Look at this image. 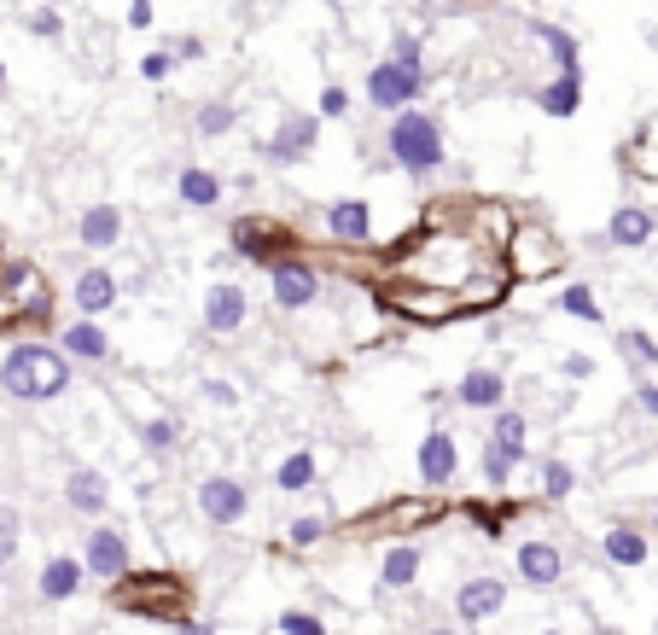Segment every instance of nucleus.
Segmentation results:
<instances>
[{
	"mask_svg": "<svg viewBox=\"0 0 658 635\" xmlns=\"http://www.w3.org/2000/svg\"><path fill=\"white\" fill-rule=\"evenodd\" d=\"M0 391L19 403H59L71 391V356L53 344H12L0 362Z\"/></svg>",
	"mask_w": 658,
	"mask_h": 635,
	"instance_id": "nucleus-1",
	"label": "nucleus"
},
{
	"mask_svg": "<svg viewBox=\"0 0 658 635\" xmlns=\"http://www.w3.org/2000/svg\"><path fill=\"white\" fill-rule=\"evenodd\" d=\"M385 152H391V163L409 181H431V175H443L449 170V146H443V123H437L431 111H397L391 117V129H385Z\"/></svg>",
	"mask_w": 658,
	"mask_h": 635,
	"instance_id": "nucleus-2",
	"label": "nucleus"
},
{
	"mask_svg": "<svg viewBox=\"0 0 658 635\" xmlns=\"http://www.w3.org/2000/svg\"><path fill=\"white\" fill-rule=\"evenodd\" d=\"M117 607L123 612H141V618H158V624H181L193 607V589L181 583L175 572H146L141 583H117Z\"/></svg>",
	"mask_w": 658,
	"mask_h": 635,
	"instance_id": "nucleus-3",
	"label": "nucleus"
},
{
	"mask_svg": "<svg viewBox=\"0 0 658 635\" xmlns=\"http://www.w3.org/2000/svg\"><path fill=\"white\" fill-rule=\"evenodd\" d=\"M565 269V245L553 240V233L543 222H525L513 228V245H508V274L519 280V286H536V280L560 274Z\"/></svg>",
	"mask_w": 658,
	"mask_h": 635,
	"instance_id": "nucleus-4",
	"label": "nucleus"
},
{
	"mask_svg": "<svg viewBox=\"0 0 658 635\" xmlns=\"http://www.w3.org/2000/svg\"><path fill=\"white\" fill-rule=\"evenodd\" d=\"M472 245H478V240H426L409 262H402V269L419 274V286H449V292H461L466 274H472Z\"/></svg>",
	"mask_w": 658,
	"mask_h": 635,
	"instance_id": "nucleus-5",
	"label": "nucleus"
},
{
	"mask_svg": "<svg viewBox=\"0 0 658 635\" xmlns=\"http://www.w3.org/2000/svg\"><path fill=\"white\" fill-rule=\"evenodd\" d=\"M228 240H233V251H240L245 262H263V269H275L280 257H292L297 233L285 228L280 216H240V222L228 228Z\"/></svg>",
	"mask_w": 658,
	"mask_h": 635,
	"instance_id": "nucleus-6",
	"label": "nucleus"
},
{
	"mask_svg": "<svg viewBox=\"0 0 658 635\" xmlns=\"http://www.w3.org/2000/svg\"><path fill=\"white\" fill-rule=\"evenodd\" d=\"M385 309L402 315V321H419V327H449L454 315H466L461 292H449V286H385Z\"/></svg>",
	"mask_w": 658,
	"mask_h": 635,
	"instance_id": "nucleus-7",
	"label": "nucleus"
},
{
	"mask_svg": "<svg viewBox=\"0 0 658 635\" xmlns=\"http://www.w3.org/2000/svg\"><path fill=\"white\" fill-rule=\"evenodd\" d=\"M315 141H320V111H280L275 135H268L257 152H263V163H275V170H292V163H303L315 152Z\"/></svg>",
	"mask_w": 658,
	"mask_h": 635,
	"instance_id": "nucleus-8",
	"label": "nucleus"
},
{
	"mask_svg": "<svg viewBox=\"0 0 658 635\" xmlns=\"http://www.w3.org/2000/svg\"><path fill=\"white\" fill-rule=\"evenodd\" d=\"M419 94H426V71H409V64H397V59L367 64V106L374 111L397 117V111H409Z\"/></svg>",
	"mask_w": 658,
	"mask_h": 635,
	"instance_id": "nucleus-9",
	"label": "nucleus"
},
{
	"mask_svg": "<svg viewBox=\"0 0 658 635\" xmlns=\"http://www.w3.org/2000/svg\"><path fill=\"white\" fill-rule=\"evenodd\" d=\"M268 297H275V309H285V315L309 309L315 297H320V274H315V262H303V257H280L275 269H268Z\"/></svg>",
	"mask_w": 658,
	"mask_h": 635,
	"instance_id": "nucleus-10",
	"label": "nucleus"
},
{
	"mask_svg": "<svg viewBox=\"0 0 658 635\" xmlns=\"http://www.w3.org/2000/svg\"><path fill=\"white\" fill-rule=\"evenodd\" d=\"M245 508H251V496H245V484H240V478L216 473V478L198 484V513H205V525L233 530V525L245 520Z\"/></svg>",
	"mask_w": 658,
	"mask_h": 635,
	"instance_id": "nucleus-11",
	"label": "nucleus"
},
{
	"mask_svg": "<svg viewBox=\"0 0 658 635\" xmlns=\"http://www.w3.org/2000/svg\"><path fill=\"white\" fill-rule=\"evenodd\" d=\"M251 321V297L240 280H216V286L205 292V332H216V339H233Z\"/></svg>",
	"mask_w": 658,
	"mask_h": 635,
	"instance_id": "nucleus-12",
	"label": "nucleus"
},
{
	"mask_svg": "<svg viewBox=\"0 0 658 635\" xmlns=\"http://www.w3.org/2000/svg\"><path fill=\"white\" fill-rule=\"evenodd\" d=\"M82 565L106 583H123L129 577V537L117 525H94L88 530V548H82Z\"/></svg>",
	"mask_w": 658,
	"mask_h": 635,
	"instance_id": "nucleus-13",
	"label": "nucleus"
},
{
	"mask_svg": "<svg viewBox=\"0 0 658 635\" xmlns=\"http://www.w3.org/2000/svg\"><path fill=\"white\" fill-rule=\"evenodd\" d=\"M320 228L339 245H367L374 240V210H367V198H339V205L320 210Z\"/></svg>",
	"mask_w": 658,
	"mask_h": 635,
	"instance_id": "nucleus-14",
	"label": "nucleus"
},
{
	"mask_svg": "<svg viewBox=\"0 0 658 635\" xmlns=\"http://www.w3.org/2000/svg\"><path fill=\"white\" fill-rule=\"evenodd\" d=\"M454 466H461V449H454V438L443 426H431L426 438H419V484H426V490H443L454 478Z\"/></svg>",
	"mask_w": 658,
	"mask_h": 635,
	"instance_id": "nucleus-15",
	"label": "nucleus"
},
{
	"mask_svg": "<svg viewBox=\"0 0 658 635\" xmlns=\"http://www.w3.org/2000/svg\"><path fill=\"white\" fill-rule=\"evenodd\" d=\"M508 607V583L501 577H466L461 589H454V612L466 618V624H484V618H496Z\"/></svg>",
	"mask_w": 658,
	"mask_h": 635,
	"instance_id": "nucleus-16",
	"label": "nucleus"
},
{
	"mask_svg": "<svg viewBox=\"0 0 658 635\" xmlns=\"http://www.w3.org/2000/svg\"><path fill=\"white\" fill-rule=\"evenodd\" d=\"M519 577L531 583V589H553V583L565 577V554L553 542H543V537H531V542H519Z\"/></svg>",
	"mask_w": 658,
	"mask_h": 635,
	"instance_id": "nucleus-17",
	"label": "nucleus"
},
{
	"mask_svg": "<svg viewBox=\"0 0 658 635\" xmlns=\"http://www.w3.org/2000/svg\"><path fill=\"white\" fill-rule=\"evenodd\" d=\"M59 350L71 362H111V339H106V327H99V315H82V321H71L59 332Z\"/></svg>",
	"mask_w": 658,
	"mask_h": 635,
	"instance_id": "nucleus-18",
	"label": "nucleus"
},
{
	"mask_svg": "<svg viewBox=\"0 0 658 635\" xmlns=\"http://www.w3.org/2000/svg\"><path fill=\"white\" fill-rule=\"evenodd\" d=\"M454 403H461V408H489V414H496L501 403H508V379H501L496 367H466L461 386H454Z\"/></svg>",
	"mask_w": 658,
	"mask_h": 635,
	"instance_id": "nucleus-19",
	"label": "nucleus"
},
{
	"mask_svg": "<svg viewBox=\"0 0 658 635\" xmlns=\"http://www.w3.org/2000/svg\"><path fill=\"white\" fill-rule=\"evenodd\" d=\"M653 233H658V216H653V210H641V205H618V210H612V222H606V240H612L618 251L653 245Z\"/></svg>",
	"mask_w": 658,
	"mask_h": 635,
	"instance_id": "nucleus-20",
	"label": "nucleus"
},
{
	"mask_svg": "<svg viewBox=\"0 0 658 635\" xmlns=\"http://www.w3.org/2000/svg\"><path fill=\"white\" fill-rule=\"evenodd\" d=\"M531 99H536V111H543V117H560V123H565V117L583 111V76L553 71V82H543V88H536Z\"/></svg>",
	"mask_w": 658,
	"mask_h": 635,
	"instance_id": "nucleus-21",
	"label": "nucleus"
},
{
	"mask_svg": "<svg viewBox=\"0 0 658 635\" xmlns=\"http://www.w3.org/2000/svg\"><path fill=\"white\" fill-rule=\"evenodd\" d=\"M531 36L548 47L553 71H565V76H583V47H577V36H571V29L548 24V19H531Z\"/></svg>",
	"mask_w": 658,
	"mask_h": 635,
	"instance_id": "nucleus-22",
	"label": "nucleus"
},
{
	"mask_svg": "<svg viewBox=\"0 0 658 635\" xmlns=\"http://www.w3.org/2000/svg\"><path fill=\"white\" fill-rule=\"evenodd\" d=\"M76 240L88 251H111L117 240H123V210H117V205H88V210H82V222H76Z\"/></svg>",
	"mask_w": 658,
	"mask_h": 635,
	"instance_id": "nucleus-23",
	"label": "nucleus"
},
{
	"mask_svg": "<svg viewBox=\"0 0 658 635\" xmlns=\"http://www.w3.org/2000/svg\"><path fill=\"white\" fill-rule=\"evenodd\" d=\"M175 193H181V205H193V210H216L222 205V175L205 170V163H187V170L175 175Z\"/></svg>",
	"mask_w": 658,
	"mask_h": 635,
	"instance_id": "nucleus-24",
	"label": "nucleus"
},
{
	"mask_svg": "<svg viewBox=\"0 0 658 635\" xmlns=\"http://www.w3.org/2000/svg\"><path fill=\"white\" fill-rule=\"evenodd\" d=\"M64 501H71L76 513H88V520H94V513H106V501H111V484L99 478L94 466H76V473L64 478Z\"/></svg>",
	"mask_w": 658,
	"mask_h": 635,
	"instance_id": "nucleus-25",
	"label": "nucleus"
},
{
	"mask_svg": "<svg viewBox=\"0 0 658 635\" xmlns=\"http://www.w3.org/2000/svg\"><path fill=\"white\" fill-rule=\"evenodd\" d=\"M71 297H76L82 315H106L117 304V274L111 269H82L76 286H71Z\"/></svg>",
	"mask_w": 658,
	"mask_h": 635,
	"instance_id": "nucleus-26",
	"label": "nucleus"
},
{
	"mask_svg": "<svg viewBox=\"0 0 658 635\" xmlns=\"http://www.w3.org/2000/svg\"><path fill=\"white\" fill-rule=\"evenodd\" d=\"M82 577H88V565L71 560V554H59V560H47V565H41L36 589H41V600H71V595L82 589Z\"/></svg>",
	"mask_w": 658,
	"mask_h": 635,
	"instance_id": "nucleus-27",
	"label": "nucleus"
},
{
	"mask_svg": "<svg viewBox=\"0 0 658 635\" xmlns=\"http://www.w3.org/2000/svg\"><path fill=\"white\" fill-rule=\"evenodd\" d=\"M600 554L612 560V565H623V572H635V565H647L653 548H647V537H641L635 525H612V530L600 537Z\"/></svg>",
	"mask_w": 658,
	"mask_h": 635,
	"instance_id": "nucleus-28",
	"label": "nucleus"
},
{
	"mask_svg": "<svg viewBox=\"0 0 658 635\" xmlns=\"http://www.w3.org/2000/svg\"><path fill=\"white\" fill-rule=\"evenodd\" d=\"M489 443H501L513 461H525V449H531V420H525L519 408L501 403V408H496V420H489Z\"/></svg>",
	"mask_w": 658,
	"mask_h": 635,
	"instance_id": "nucleus-29",
	"label": "nucleus"
},
{
	"mask_svg": "<svg viewBox=\"0 0 658 635\" xmlns=\"http://www.w3.org/2000/svg\"><path fill=\"white\" fill-rule=\"evenodd\" d=\"M240 129V106H228V99H205V106L193 111V135L198 141H222Z\"/></svg>",
	"mask_w": 658,
	"mask_h": 635,
	"instance_id": "nucleus-30",
	"label": "nucleus"
},
{
	"mask_svg": "<svg viewBox=\"0 0 658 635\" xmlns=\"http://www.w3.org/2000/svg\"><path fill=\"white\" fill-rule=\"evenodd\" d=\"M472 222L484 228V245H496V251L513 245V228H519V222H513V210L501 205V198H484V205L472 210Z\"/></svg>",
	"mask_w": 658,
	"mask_h": 635,
	"instance_id": "nucleus-31",
	"label": "nucleus"
},
{
	"mask_svg": "<svg viewBox=\"0 0 658 635\" xmlns=\"http://www.w3.org/2000/svg\"><path fill=\"white\" fill-rule=\"evenodd\" d=\"M379 583H385V589H414V583H419V548L397 542L391 554H385V565H379Z\"/></svg>",
	"mask_w": 658,
	"mask_h": 635,
	"instance_id": "nucleus-32",
	"label": "nucleus"
},
{
	"mask_svg": "<svg viewBox=\"0 0 658 635\" xmlns=\"http://www.w3.org/2000/svg\"><path fill=\"white\" fill-rule=\"evenodd\" d=\"M618 356L630 367H641V374H653V367H658V339L647 327H623L618 332Z\"/></svg>",
	"mask_w": 658,
	"mask_h": 635,
	"instance_id": "nucleus-33",
	"label": "nucleus"
},
{
	"mask_svg": "<svg viewBox=\"0 0 658 635\" xmlns=\"http://www.w3.org/2000/svg\"><path fill=\"white\" fill-rule=\"evenodd\" d=\"M175 443H181V426L170 420V414H151V420H141V449L146 455H175Z\"/></svg>",
	"mask_w": 658,
	"mask_h": 635,
	"instance_id": "nucleus-34",
	"label": "nucleus"
},
{
	"mask_svg": "<svg viewBox=\"0 0 658 635\" xmlns=\"http://www.w3.org/2000/svg\"><path fill=\"white\" fill-rule=\"evenodd\" d=\"M309 484H315V455H309V449H297V455H285L275 466V490L297 496V490H309Z\"/></svg>",
	"mask_w": 658,
	"mask_h": 635,
	"instance_id": "nucleus-35",
	"label": "nucleus"
},
{
	"mask_svg": "<svg viewBox=\"0 0 658 635\" xmlns=\"http://www.w3.org/2000/svg\"><path fill=\"white\" fill-rule=\"evenodd\" d=\"M560 309L571 315V321H588V327H600V321H606V309H600L595 286H583V280H577V286H565V292H560Z\"/></svg>",
	"mask_w": 658,
	"mask_h": 635,
	"instance_id": "nucleus-36",
	"label": "nucleus"
},
{
	"mask_svg": "<svg viewBox=\"0 0 658 635\" xmlns=\"http://www.w3.org/2000/svg\"><path fill=\"white\" fill-rule=\"evenodd\" d=\"M513 466L519 461L501 443H484V484H489V490H508V484H513Z\"/></svg>",
	"mask_w": 658,
	"mask_h": 635,
	"instance_id": "nucleus-37",
	"label": "nucleus"
},
{
	"mask_svg": "<svg viewBox=\"0 0 658 635\" xmlns=\"http://www.w3.org/2000/svg\"><path fill=\"white\" fill-rule=\"evenodd\" d=\"M327 520H320V513H303V520H292V525H285V542H292V548H315V542H327Z\"/></svg>",
	"mask_w": 658,
	"mask_h": 635,
	"instance_id": "nucleus-38",
	"label": "nucleus"
},
{
	"mask_svg": "<svg viewBox=\"0 0 658 635\" xmlns=\"http://www.w3.org/2000/svg\"><path fill=\"white\" fill-rule=\"evenodd\" d=\"M571 490H577V473H571L565 461H543V496L548 501H565Z\"/></svg>",
	"mask_w": 658,
	"mask_h": 635,
	"instance_id": "nucleus-39",
	"label": "nucleus"
},
{
	"mask_svg": "<svg viewBox=\"0 0 658 635\" xmlns=\"http://www.w3.org/2000/svg\"><path fill=\"white\" fill-rule=\"evenodd\" d=\"M391 59L409 64V71H426V41H419L414 29H397V36H391Z\"/></svg>",
	"mask_w": 658,
	"mask_h": 635,
	"instance_id": "nucleus-40",
	"label": "nucleus"
},
{
	"mask_svg": "<svg viewBox=\"0 0 658 635\" xmlns=\"http://www.w3.org/2000/svg\"><path fill=\"white\" fill-rule=\"evenodd\" d=\"M315 111L327 117V123H344V117H350V88H344V82H327L320 99H315Z\"/></svg>",
	"mask_w": 658,
	"mask_h": 635,
	"instance_id": "nucleus-41",
	"label": "nucleus"
},
{
	"mask_svg": "<svg viewBox=\"0 0 658 635\" xmlns=\"http://www.w3.org/2000/svg\"><path fill=\"white\" fill-rule=\"evenodd\" d=\"M19 537H24L19 508H0V565H12V554H19Z\"/></svg>",
	"mask_w": 658,
	"mask_h": 635,
	"instance_id": "nucleus-42",
	"label": "nucleus"
},
{
	"mask_svg": "<svg viewBox=\"0 0 658 635\" xmlns=\"http://www.w3.org/2000/svg\"><path fill=\"white\" fill-rule=\"evenodd\" d=\"M175 64H181V59L170 53V47H151V53L141 59V82H170Z\"/></svg>",
	"mask_w": 658,
	"mask_h": 635,
	"instance_id": "nucleus-43",
	"label": "nucleus"
},
{
	"mask_svg": "<svg viewBox=\"0 0 658 635\" xmlns=\"http://www.w3.org/2000/svg\"><path fill=\"white\" fill-rule=\"evenodd\" d=\"M280 635H332V630L320 624L315 612H297V607H292V612H280Z\"/></svg>",
	"mask_w": 658,
	"mask_h": 635,
	"instance_id": "nucleus-44",
	"label": "nucleus"
},
{
	"mask_svg": "<svg viewBox=\"0 0 658 635\" xmlns=\"http://www.w3.org/2000/svg\"><path fill=\"white\" fill-rule=\"evenodd\" d=\"M170 53H175L181 64H198V59L210 53V41H205V36H193V29H181V36L170 41Z\"/></svg>",
	"mask_w": 658,
	"mask_h": 635,
	"instance_id": "nucleus-45",
	"label": "nucleus"
},
{
	"mask_svg": "<svg viewBox=\"0 0 658 635\" xmlns=\"http://www.w3.org/2000/svg\"><path fill=\"white\" fill-rule=\"evenodd\" d=\"M29 36H41V41H59V36H64V19H59L53 7L29 12Z\"/></svg>",
	"mask_w": 658,
	"mask_h": 635,
	"instance_id": "nucleus-46",
	"label": "nucleus"
},
{
	"mask_svg": "<svg viewBox=\"0 0 658 635\" xmlns=\"http://www.w3.org/2000/svg\"><path fill=\"white\" fill-rule=\"evenodd\" d=\"M205 396L216 408H240V386H228V379H205Z\"/></svg>",
	"mask_w": 658,
	"mask_h": 635,
	"instance_id": "nucleus-47",
	"label": "nucleus"
},
{
	"mask_svg": "<svg viewBox=\"0 0 658 635\" xmlns=\"http://www.w3.org/2000/svg\"><path fill=\"white\" fill-rule=\"evenodd\" d=\"M123 24H129V29H151V24H158V12H151V0H129Z\"/></svg>",
	"mask_w": 658,
	"mask_h": 635,
	"instance_id": "nucleus-48",
	"label": "nucleus"
},
{
	"mask_svg": "<svg viewBox=\"0 0 658 635\" xmlns=\"http://www.w3.org/2000/svg\"><path fill=\"white\" fill-rule=\"evenodd\" d=\"M560 367H565V379H588V374H595V356H583V350H571V356H565Z\"/></svg>",
	"mask_w": 658,
	"mask_h": 635,
	"instance_id": "nucleus-49",
	"label": "nucleus"
},
{
	"mask_svg": "<svg viewBox=\"0 0 658 635\" xmlns=\"http://www.w3.org/2000/svg\"><path fill=\"white\" fill-rule=\"evenodd\" d=\"M635 403H641V414H653V420H658V386H653V379H641V386H635Z\"/></svg>",
	"mask_w": 658,
	"mask_h": 635,
	"instance_id": "nucleus-50",
	"label": "nucleus"
},
{
	"mask_svg": "<svg viewBox=\"0 0 658 635\" xmlns=\"http://www.w3.org/2000/svg\"><path fill=\"white\" fill-rule=\"evenodd\" d=\"M175 635H216V624H193V618H181Z\"/></svg>",
	"mask_w": 658,
	"mask_h": 635,
	"instance_id": "nucleus-51",
	"label": "nucleus"
},
{
	"mask_svg": "<svg viewBox=\"0 0 658 635\" xmlns=\"http://www.w3.org/2000/svg\"><path fill=\"white\" fill-rule=\"evenodd\" d=\"M0 94H7V64H0Z\"/></svg>",
	"mask_w": 658,
	"mask_h": 635,
	"instance_id": "nucleus-52",
	"label": "nucleus"
},
{
	"mask_svg": "<svg viewBox=\"0 0 658 635\" xmlns=\"http://www.w3.org/2000/svg\"><path fill=\"white\" fill-rule=\"evenodd\" d=\"M595 635H623V630H606V624H600V630H595Z\"/></svg>",
	"mask_w": 658,
	"mask_h": 635,
	"instance_id": "nucleus-53",
	"label": "nucleus"
},
{
	"mask_svg": "<svg viewBox=\"0 0 658 635\" xmlns=\"http://www.w3.org/2000/svg\"><path fill=\"white\" fill-rule=\"evenodd\" d=\"M426 635H454V630H426Z\"/></svg>",
	"mask_w": 658,
	"mask_h": 635,
	"instance_id": "nucleus-54",
	"label": "nucleus"
},
{
	"mask_svg": "<svg viewBox=\"0 0 658 635\" xmlns=\"http://www.w3.org/2000/svg\"><path fill=\"white\" fill-rule=\"evenodd\" d=\"M653 530H658V508H653Z\"/></svg>",
	"mask_w": 658,
	"mask_h": 635,
	"instance_id": "nucleus-55",
	"label": "nucleus"
},
{
	"mask_svg": "<svg viewBox=\"0 0 658 635\" xmlns=\"http://www.w3.org/2000/svg\"><path fill=\"white\" fill-rule=\"evenodd\" d=\"M543 635H560V630H543Z\"/></svg>",
	"mask_w": 658,
	"mask_h": 635,
	"instance_id": "nucleus-56",
	"label": "nucleus"
}]
</instances>
